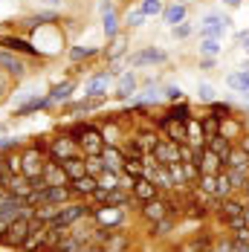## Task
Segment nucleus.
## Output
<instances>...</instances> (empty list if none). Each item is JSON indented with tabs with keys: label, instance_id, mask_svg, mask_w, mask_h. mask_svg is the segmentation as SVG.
<instances>
[{
	"label": "nucleus",
	"instance_id": "f257e3e1",
	"mask_svg": "<svg viewBox=\"0 0 249 252\" xmlns=\"http://www.w3.org/2000/svg\"><path fill=\"white\" fill-rule=\"evenodd\" d=\"M73 136H75V142H78V148L84 151V157H101L104 145H107L104 136H101L96 127H90V125H75Z\"/></svg>",
	"mask_w": 249,
	"mask_h": 252
},
{
	"label": "nucleus",
	"instance_id": "f03ea898",
	"mask_svg": "<svg viewBox=\"0 0 249 252\" xmlns=\"http://www.w3.org/2000/svg\"><path fill=\"white\" fill-rule=\"evenodd\" d=\"M29 226H32V215H24V218L12 220L6 226V232L0 235V247H6V250H24L26 238H29Z\"/></svg>",
	"mask_w": 249,
	"mask_h": 252
},
{
	"label": "nucleus",
	"instance_id": "7ed1b4c3",
	"mask_svg": "<svg viewBox=\"0 0 249 252\" xmlns=\"http://www.w3.org/2000/svg\"><path fill=\"white\" fill-rule=\"evenodd\" d=\"M87 215H93V209L87 206V203H64L61 206V215L52 220V223H58V226H75L78 220H84Z\"/></svg>",
	"mask_w": 249,
	"mask_h": 252
},
{
	"label": "nucleus",
	"instance_id": "20e7f679",
	"mask_svg": "<svg viewBox=\"0 0 249 252\" xmlns=\"http://www.w3.org/2000/svg\"><path fill=\"white\" fill-rule=\"evenodd\" d=\"M194 162L200 165V174H220L226 168V162H223V157L215 151V148H200L197 157H194Z\"/></svg>",
	"mask_w": 249,
	"mask_h": 252
},
{
	"label": "nucleus",
	"instance_id": "39448f33",
	"mask_svg": "<svg viewBox=\"0 0 249 252\" xmlns=\"http://www.w3.org/2000/svg\"><path fill=\"white\" fill-rule=\"evenodd\" d=\"M44 168H47V159H44V154L38 151V148H29L21 157V174L29 177V180H38V177L44 174Z\"/></svg>",
	"mask_w": 249,
	"mask_h": 252
},
{
	"label": "nucleus",
	"instance_id": "423d86ee",
	"mask_svg": "<svg viewBox=\"0 0 249 252\" xmlns=\"http://www.w3.org/2000/svg\"><path fill=\"white\" fill-rule=\"evenodd\" d=\"M171 209H174V206H171L168 200H162V197H154V200H148V203H142V206H139L142 218L151 220V223H159V220L171 218Z\"/></svg>",
	"mask_w": 249,
	"mask_h": 252
},
{
	"label": "nucleus",
	"instance_id": "0eeeda50",
	"mask_svg": "<svg viewBox=\"0 0 249 252\" xmlns=\"http://www.w3.org/2000/svg\"><path fill=\"white\" fill-rule=\"evenodd\" d=\"M154 157H156L159 165L183 162V145H180V142H171V139H159L156 148H154Z\"/></svg>",
	"mask_w": 249,
	"mask_h": 252
},
{
	"label": "nucleus",
	"instance_id": "6e6552de",
	"mask_svg": "<svg viewBox=\"0 0 249 252\" xmlns=\"http://www.w3.org/2000/svg\"><path fill=\"white\" fill-rule=\"evenodd\" d=\"M78 151L81 148H78V142H75L73 136H55L50 142V157L58 159V162L61 159H70V157H78Z\"/></svg>",
	"mask_w": 249,
	"mask_h": 252
},
{
	"label": "nucleus",
	"instance_id": "1a4fd4ad",
	"mask_svg": "<svg viewBox=\"0 0 249 252\" xmlns=\"http://www.w3.org/2000/svg\"><path fill=\"white\" fill-rule=\"evenodd\" d=\"M93 220L99 226L116 229L124 220V212H122V206H99V209H93Z\"/></svg>",
	"mask_w": 249,
	"mask_h": 252
},
{
	"label": "nucleus",
	"instance_id": "9d476101",
	"mask_svg": "<svg viewBox=\"0 0 249 252\" xmlns=\"http://www.w3.org/2000/svg\"><path fill=\"white\" fill-rule=\"evenodd\" d=\"M130 194L139 200V206L142 203H148V200H154V197H159V186L151 180V177H136L133 180V189H130Z\"/></svg>",
	"mask_w": 249,
	"mask_h": 252
},
{
	"label": "nucleus",
	"instance_id": "9b49d317",
	"mask_svg": "<svg viewBox=\"0 0 249 252\" xmlns=\"http://www.w3.org/2000/svg\"><path fill=\"white\" fill-rule=\"evenodd\" d=\"M226 29H229V18H223V15H209L206 21H203V26H200V35L203 38H223Z\"/></svg>",
	"mask_w": 249,
	"mask_h": 252
},
{
	"label": "nucleus",
	"instance_id": "f8f14e48",
	"mask_svg": "<svg viewBox=\"0 0 249 252\" xmlns=\"http://www.w3.org/2000/svg\"><path fill=\"white\" fill-rule=\"evenodd\" d=\"M159 127L168 133V139H171V142H180V145H183V142H188V130H186V122H180V119H171L168 113L159 119Z\"/></svg>",
	"mask_w": 249,
	"mask_h": 252
},
{
	"label": "nucleus",
	"instance_id": "ddd939ff",
	"mask_svg": "<svg viewBox=\"0 0 249 252\" xmlns=\"http://www.w3.org/2000/svg\"><path fill=\"white\" fill-rule=\"evenodd\" d=\"M247 206H249L247 200H241V197H235V194H232V197H226V200H220V209H218V218H220L223 223H226V220H232V218H241Z\"/></svg>",
	"mask_w": 249,
	"mask_h": 252
},
{
	"label": "nucleus",
	"instance_id": "4468645a",
	"mask_svg": "<svg viewBox=\"0 0 249 252\" xmlns=\"http://www.w3.org/2000/svg\"><path fill=\"white\" fill-rule=\"evenodd\" d=\"M70 189H73L75 197H93V194L99 191V180H96L93 174L75 177V180H70Z\"/></svg>",
	"mask_w": 249,
	"mask_h": 252
},
{
	"label": "nucleus",
	"instance_id": "2eb2a0df",
	"mask_svg": "<svg viewBox=\"0 0 249 252\" xmlns=\"http://www.w3.org/2000/svg\"><path fill=\"white\" fill-rule=\"evenodd\" d=\"M101 159H104V168L122 171L124 162H127V154H124L122 148H116L113 142H107V145H104V151H101Z\"/></svg>",
	"mask_w": 249,
	"mask_h": 252
},
{
	"label": "nucleus",
	"instance_id": "dca6fc26",
	"mask_svg": "<svg viewBox=\"0 0 249 252\" xmlns=\"http://www.w3.org/2000/svg\"><path fill=\"white\" fill-rule=\"evenodd\" d=\"M168 55L162 50H154V47H148V50H142V52H133L130 55V67H145V64H162Z\"/></svg>",
	"mask_w": 249,
	"mask_h": 252
},
{
	"label": "nucleus",
	"instance_id": "f3484780",
	"mask_svg": "<svg viewBox=\"0 0 249 252\" xmlns=\"http://www.w3.org/2000/svg\"><path fill=\"white\" fill-rule=\"evenodd\" d=\"M41 177H44L50 186H70V177L64 174V168H61V162H58V159H50Z\"/></svg>",
	"mask_w": 249,
	"mask_h": 252
},
{
	"label": "nucleus",
	"instance_id": "a211bd4d",
	"mask_svg": "<svg viewBox=\"0 0 249 252\" xmlns=\"http://www.w3.org/2000/svg\"><path fill=\"white\" fill-rule=\"evenodd\" d=\"M0 67L9 73V76H15V78H21L26 73V64L18 58V55H12V52H6V50H0Z\"/></svg>",
	"mask_w": 249,
	"mask_h": 252
},
{
	"label": "nucleus",
	"instance_id": "6ab92c4d",
	"mask_svg": "<svg viewBox=\"0 0 249 252\" xmlns=\"http://www.w3.org/2000/svg\"><path fill=\"white\" fill-rule=\"evenodd\" d=\"M110 76H113V73H99V76H93L90 81H87L84 93H87V96H93V99H99L101 93H107V84H110Z\"/></svg>",
	"mask_w": 249,
	"mask_h": 252
},
{
	"label": "nucleus",
	"instance_id": "aec40b11",
	"mask_svg": "<svg viewBox=\"0 0 249 252\" xmlns=\"http://www.w3.org/2000/svg\"><path fill=\"white\" fill-rule=\"evenodd\" d=\"M61 168H64V174L70 177V180L87 174V162H84V157H70V159H61Z\"/></svg>",
	"mask_w": 249,
	"mask_h": 252
},
{
	"label": "nucleus",
	"instance_id": "412c9836",
	"mask_svg": "<svg viewBox=\"0 0 249 252\" xmlns=\"http://www.w3.org/2000/svg\"><path fill=\"white\" fill-rule=\"evenodd\" d=\"M101 26H104V35H107V38H113V35L119 32V29H116V9H113L107 0L101 3Z\"/></svg>",
	"mask_w": 249,
	"mask_h": 252
},
{
	"label": "nucleus",
	"instance_id": "4be33fe9",
	"mask_svg": "<svg viewBox=\"0 0 249 252\" xmlns=\"http://www.w3.org/2000/svg\"><path fill=\"white\" fill-rule=\"evenodd\" d=\"M226 168H249V154L241 145H232V151L226 154Z\"/></svg>",
	"mask_w": 249,
	"mask_h": 252
},
{
	"label": "nucleus",
	"instance_id": "5701e85b",
	"mask_svg": "<svg viewBox=\"0 0 249 252\" xmlns=\"http://www.w3.org/2000/svg\"><path fill=\"white\" fill-rule=\"evenodd\" d=\"M186 15H188V9L183 6V3H171L165 12H162V21L168 26H177V24H183L186 21Z\"/></svg>",
	"mask_w": 249,
	"mask_h": 252
},
{
	"label": "nucleus",
	"instance_id": "b1692460",
	"mask_svg": "<svg viewBox=\"0 0 249 252\" xmlns=\"http://www.w3.org/2000/svg\"><path fill=\"white\" fill-rule=\"evenodd\" d=\"M58 215H61V206H55V203H44V206H35L32 209V218H38L44 223H52Z\"/></svg>",
	"mask_w": 249,
	"mask_h": 252
},
{
	"label": "nucleus",
	"instance_id": "393cba45",
	"mask_svg": "<svg viewBox=\"0 0 249 252\" xmlns=\"http://www.w3.org/2000/svg\"><path fill=\"white\" fill-rule=\"evenodd\" d=\"M81 247H84V241L81 238H75L73 232L64 238V241H58V244H52L47 252H81Z\"/></svg>",
	"mask_w": 249,
	"mask_h": 252
},
{
	"label": "nucleus",
	"instance_id": "a878e982",
	"mask_svg": "<svg viewBox=\"0 0 249 252\" xmlns=\"http://www.w3.org/2000/svg\"><path fill=\"white\" fill-rule=\"evenodd\" d=\"M200 125H203L206 142H209V139H215V136L220 133V116H215V113H206V116H200Z\"/></svg>",
	"mask_w": 249,
	"mask_h": 252
},
{
	"label": "nucleus",
	"instance_id": "bb28decb",
	"mask_svg": "<svg viewBox=\"0 0 249 252\" xmlns=\"http://www.w3.org/2000/svg\"><path fill=\"white\" fill-rule=\"evenodd\" d=\"M232 194H235V186H232V177H229V171H220V174H218V194H215V197H218V200H226V197H232Z\"/></svg>",
	"mask_w": 249,
	"mask_h": 252
},
{
	"label": "nucleus",
	"instance_id": "cd10ccee",
	"mask_svg": "<svg viewBox=\"0 0 249 252\" xmlns=\"http://www.w3.org/2000/svg\"><path fill=\"white\" fill-rule=\"evenodd\" d=\"M0 47H6V50H18V52H29V55H35V47H29L26 41L21 38H12V35H0Z\"/></svg>",
	"mask_w": 249,
	"mask_h": 252
},
{
	"label": "nucleus",
	"instance_id": "c85d7f7f",
	"mask_svg": "<svg viewBox=\"0 0 249 252\" xmlns=\"http://www.w3.org/2000/svg\"><path fill=\"white\" fill-rule=\"evenodd\" d=\"M229 87H235L238 93H249V70H241V73H229Z\"/></svg>",
	"mask_w": 249,
	"mask_h": 252
},
{
	"label": "nucleus",
	"instance_id": "c756f323",
	"mask_svg": "<svg viewBox=\"0 0 249 252\" xmlns=\"http://www.w3.org/2000/svg\"><path fill=\"white\" fill-rule=\"evenodd\" d=\"M220 133H223L226 139H241L244 136V130H241V125L232 119V116H226V119H220Z\"/></svg>",
	"mask_w": 249,
	"mask_h": 252
},
{
	"label": "nucleus",
	"instance_id": "7c9ffc66",
	"mask_svg": "<svg viewBox=\"0 0 249 252\" xmlns=\"http://www.w3.org/2000/svg\"><path fill=\"white\" fill-rule=\"evenodd\" d=\"M73 81H64V84H58V87H55V90H52L50 96H47V99H50V104H58V101H67L70 99V93H73Z\"/></svg>",
	"mask_w": 249,
	"mask_h": 252
},
{
	"label": "nucleus",
	"instance_id": "2f4dec72",
	"mask_svg": "<svg viewBox=\"0 0 249 252\" xmlns=\"http://www.w3.org/2000/svg\"><path fill=\"white\" fill-rule=\"evenodd\" d=\"M136 93V78H133V73H122V78H119V96H133Z\"/></svg>",
	"mask_w": 249,
	"mask_h": 252
},
{
	"label": "nucleus",
	"instance_id": "473e14b6",
	"mask_svg": "<svg viewBox=\"0 0 249 252\" xmlns=\"http://www.w3.org/2000/svg\"><path fill=\"white\" fill-rule=\"evenodd\" d=\"M200 191H203V194H212V197H215V194H218V174H200Z\"/></svg>",
	"mask_w": 249,
	"mask_h": 252
},
{
	"label": "nucleus",
	"instance_id": "72a5a7b5",
	"mask_svg": "<svg viewBox=\"0 0 249 252\" xmlns=\"http://www.w3.org/2000/svg\"><path fill=\"white\" fill-rule=\"evenodd\" d=\"M229 177H232V186H235V191H241L244 189V183L249 180V168H226Z\"/></svg>",
	"mask_w": 249,
	"mask_h": 252
},
{
	"label": "nucleus",
	"instance_id": "f704fd0d",
	"mask_svg": "<svg viewBox=\"0 0 249 252\" xmlns=\"http://www.w3.org/2000/svg\"><path fill=\"white\" fill-rule=\"evenodd\" d=\"M200 52L209 55V58L218 55V52H220V41H218V38H200Z\"/></svg>",
	"mask_w": 249,
	"mask_h": 252
},
{
	"label": "nucleus",
	"instance_id": "c9c22d12",
	"mask_svg": "<svg viewBox=\"0 0 249 252\" xmlns=\"http://www.w3.org/2000/svg\"><path fill=\"white\" fill-rule=\"evenodd\" d=\"M84 162H87V174L99 177L101 171H104V159H101V157H84Z\"/></svg>",
	"mask_w": 249,
	"mask_h": 252
},
{
	"label": "nucleus",
	"instance_id": "e433bc0d",
	"mask_svg": "<svg viewBox=\"0 0 249 252\" xmlns=\"http://www.w3.org/2000/svg\"><path fill=\"white\" fill-rule=\"evenodd\" d=\"M122 52H124V35L116 32V35H113V44H110V50H107V55H110V58H119Z\"/></svg>",
	"mask_w": 249,
	"mask_h": 252
},
{
	"label": "nucleus",
	"instance_id": "4c0bfd02",
	"mask_svg": "<svg viewBox=\"0 0 249 252\" xmlns=\"http://www.w3.org/2000/svg\"><path fill=\"white\" fill-rule=\"evenodd\" d=\"M145 15H159V12H165L162 9V0H142V6H139Z\"/></svg>",
	"mask_w": 249,
	"mask_h": 252
},
{
	"label": "nucleus",
	"instance_id": "58836bf2",
	"mask_svg": "<svg viewBox=\"0 0 249 252\" xmlns=\"http://www.w3.org/2000/svg\"><path fill=\"white\" fill-rule=\"evenodd\" d=\"M174 226V218H165L159 223H151V235H168V229Z\"/></svg>",
	"mask_w": 249,
	"mask_h": 252
},
{
	"label": "nucleus",
	"instance_id": "ea45409f",
	"mask_svg": "<svg viewBox=\"0 0 249 252\" xmlns=\"http://www.w3.org/2000/svg\"><path fill=\"white\" fill-rule=\"evenodd\" d=\"M168 116H171V119H180V122H188V119H191V110H188L186 104H180V107H171V110H168Z\"/></svg>",
	"mask_w": 249,
	"mask_h": 252
},
{
	"label": "nucleus",
	"instance_id": "a19ab883",
	"mask_svg": "<svg viewBox=\"0 0 249 252\" xmlns=\"http://www.w3.org/2000/svg\"><path fill=\"white\" fill-rule=\"evenodd\" d=\"M212 113L220 116V119H226V116L232 113V104H226V101H212Z\"/></svg>",
	"mask_w": 249,
	"mask_h": 252
},
{
	"label": "nucleus",
	"instance_id": "79ce46f5",
	"mask_svg": "<svg viewBox=\"0 0 249 252\" xmlns=\"http://www.w3.org/2000/svg\"><path fill=\"white\" fill-rule=\"evenodd\" d=\"M148 15L142 12V9H136V12H127V24L130 26H142V21H145Z\"/></svg>",
	"mask_w": 249,
	"mask_h": 252
},
{
	"label": "nucleus",
	"instance_id": "37998d69",
	"mask_svg": "<svg viewBox=\"0 0 249 252\" xmlns=\"http://www.w3.org/2000/svg\"><path fill=\"white\" fill-rule=\"evenodd\" d=\"M197 93H200V99H203V101H215V90H212L209 84H200Z\"/></svg>",
	"mask_w": 249,
	"mask_h": 252
},
{
	"label": "nucleus",
	"instance_id": "c03bdc74",
	"mask_svg": "<svg viewBox=\"0 0 249 252\" xmlns=\"http://www.w3.org/2000/svg\"><path fill=\"white\" fill-rule=\"evenodd\" d=\"M174 35H177V38H188V35H191V26L186 24V21H183V24H177L174 26Z\"/></svg>",
	"mask_w": 249,
	"mask_h": 252
},
{
	"label": "nucleus",
	"instance_id": "a18cd8bd",
	"mask_svg": "<svg viewBox=\"0 0 249 252\" xmlns=\"http://www.w3.org/2000/svg\"><path fill=\"white\" fill-rule=\"evenodd\" d=\"M93 52H96V50H87V47L81 50V47H75V50L70 52V58H73V61H78V58H87V55H93Z\"/></svg>",
	"mask_w": 249,
	"mask_h": 252
},
{
	"label": "nucleus",
	"instance_id": "49530a36",
	"mask_svg": "<svg viewBox=\"0 0 249 252\" xmlns=\"http://www.w3.org/2000/svg\"><path fill=\"white\" fill-rule=\"evenodd\" d=\"M156 101L159 99V96H156V90H154V87H148V90H145V93H142V96H136V101H139V104H142V101Z\"/></svg>",
	"mask_w": 249,
	"mask_h": 252
},
{
	"label": "nucleus",
	"instance_id": "de8ad7c7",
	"mask_svg": "<svg viewBox=\"0 0 249 252\" xmlns=\"http://www.w3.org/2000/svg\"><path fill=\"white\" fill-rule=\"evenodd\" d=\"M165 99H183V90H180V87H168V90H165Z\"/></svg>",
	"mask_w": 249,
	"mask_h": 252
},
{
	"label": "nucleus",
	"instance_id": "09e8293b",
	"mask_svg": "<svg viewBox=\"0 0 249 252\" xmlns=\"http://www.w3.org/2000/svg\"><path fill=\"white\" fill-rule=\"evenodd\" d=\"M81 252H104V250H101V244H90V241H87V244L81 247Z\"/></svg>",
	"mask_w": 249,
	"mask_h": 252
},
{
	"label": "nucleus",
	"instance_id": "8fccbe9b",
	"mask_svg": "<svg viewBox=\"0 0 249 252\" xmlns=\"http://www.w3.org/2000/svg\"><path fill=\"white\" fill-rule=\"evenodd\" d=\"M238 44H241V47L249 52V32H241V35H238Z\"/></svg>",
	"mask_w": 249,
	"mask_h": 252
},
{
	"label": "nucleus",
	"instance_id": "3c124183",
	"mask_svg": "<svg viewBox=\"0 0 249 252\" xmlns=\"http://www.w3.org/2000/svg\"><path fill=\"white\" fill-rule=\"evenodd\" d=\"M238 145H241V148H244V151L249 154V133H244V136H241V139H238Z\"/></svg>",
	"mask_w": 249,
	"mask_h": 252
},
{
	"label": "nucleus",
	"instance_id": "603ef678",
	"mask_svg": "<svg viewBox=\"0 0 249 252\" xmlns=\"http://www.w3.org/2000/svg\"><path fill=\"white\" fill-rule=\"evenodd\" d=\"M6 87H9V81H6V76H3V73H0V96L6 93Z\"/></svg>",
	"mask_w": 249,
	"mask_h": 252
},
{
	"label": "nucleus",
	"instance_id": "864d4df0",
	"mask_svg": "<svg viewBox=\"0 0 249 252\" xmlns=\"http://www.w3.org/2000/svg\"><path fill=\"white\" fill-rule=\"evenodd\" d=\"M226 6H229V9H238V6H241V3H244V0H223Z\"/></svg>",
	"mask_w": 249,
	"mask_h": 252
},
{
	"label": "nucleus",
	"instance_id": "5fc2aeb1",
	"mask_svg": "<svg viewBox=\"0 0 249 252\" xmlns=\"http://www.w3.org/2000/svg\"><path fill=\"white\" fill-rule=\"evenodd\" d=\"M6 226H9V220H6V218H0V235L6 232Z\"/></svg>",
	"mask_w": 249,
	"mask_h": 252
},
{
	"label": "nucleus",
	"instance_id": "6e6d98bb",
	"mask_svg": "<svg viewBox=\"0 0 249 252\" xmlns=\"http://www.w3.org/2000/svg\"><path fill=\"white\" fill-rule=\"evenodd\" d=\"M241 191H244V194H247V197H249V180H247V183H244V189H241Z\"/></svg>",
	"mask_w": 249,
	"mask_h": 252
},
{
	"label": "nucleus",
	"instance_id": "4d7b16f0",
	"mask_svg": "<svg viewBox=\"0 0 249 252\" xmlns=\"http://www.w3.org/2000/svg\"><path fill=\"white\" fill-rule=\"evenodd\" d=\"M244 218H247V223H249V206H247V209H244Z\"/></svg>",
	"mask_w": 249,
	"mask_h": 252
},
{
	"label": "nucleus",
	"instance_id": "13d9d810",
	"mask_svg": "<svg viewBox=\"0 0 249 252\" xmlns=\"http://www.w3.org/2000/svg\"><path fill=\"white\" fill-rule=\"evenodd\" d=\"M44 3H50V6H52V3H61V0H44Z\"/></svg>",
	"mask_w": 249,
	"mask_h": 252
},
{
	"label": "nucleus",
	"instance_id": "bf43d9fd",
	"mask_svg": "<svg viewBox=\"0 0 249 252\" xmlns=\"http://www.w3.org/2000/svg\"><path fill=\"white\" fill-rule=\"evenodd\" d=\"M206 252H212V250H206Z\"/></svg>",
	"mask_w": 249,
	"mask_h": 252
}]
</instances>
